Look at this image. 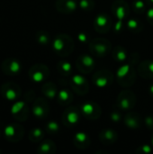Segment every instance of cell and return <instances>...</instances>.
I'll return each mask as SVG.
<instances>
[{"mask_svg":"<svg viewBox=\"0 0 153 154\" xmlns=\"http://www.w3.org/2000/svg\"><path fill=\"white\" fill-rule=\"evenodd\" d=\"M56 150V144L51 140H44L38 147L37 152L40 154H53L55 153Z\"/></svg>","mask_w":153,"mask_h":154,"instance_id":"25","label":"cell"},{"mask_svg":"<svg viewBox=\"0 0 153 154\" xmlns=\"http://www.w3.org/2000/svg\"><path fill=\"white\" fill-rule=\"evenodd\" d=\"M144 1H145L146 5H153V0H144Z\"/></svg>","mask_w":153,"mask_h":154,"instance_id":"41","label":"cell"},{"mask_svg":"<svg viewBox=\"0 0 153 154\" xmlns=\"http://www.w3.org/2000/svg\"><path fill=\"white\" fill-rule=\"evenodd\" d=\"M45 130L48 134H55L60 131V125L56 121H50L49 123H47Z\"/></svg>","mask_w":153,"mask_h":154,"instance_id":"33","label":"cell"},{"mask_svg":"<svg viewBox=\"0 0 153 154\" xmlns=\"http://www.w3.org/2000/svg\"><path fill=\"white\" fill-rule=\"evenodd\" d=\"M74 145L80 150H86L90 146L91 141L89 136L84 132H78L73 136Z\"/></svg>","mask_w":153,"mask_h":154,"instance_id":"20","label":"cell"},{"mask_svg":"<svg viewBox=\"0 0 153 154\" xmlns=\"http://www.w3.org/2000/svg\"><path fill=\"white\" fill-rule=\"evenodd\" d=\"M81 114L84 117L89 120H97L102 115V109L100 106L95 102L83 103L79 107Z\"/></svg>","mask_w":153,"mask_h":154,"instance_id":"7","label":"cell"},{"mask_svg":"<svg viewBox=\"0 0 153 154\" xmlns=\"http://www.w3.org/2000/svg\"><path fill=\"white\" fill-rule=\"evenodd\" d=\"M57 11L62 14H71L78 7V2L77 0H57L55 3Z\"/></svg>","mask_w":153,"mask_h":154,"instance_id":"18","label":"cell"},{"mask_svg":"<svg viewBox=\"0 0 153 154\" xmlns=\"http://www.w3.org/2000/svg\"><path fill=\"white\" fill-rule=\"evenodd\" d=\"M70 87L76 94L81 96L86 95L89 91V84L87 79L83 75L79 74L72 76L70 79Z\"/></svg>","mask_w":153,"mask_h":154,"instance_id":"10","label":"cell"},{"mask_svg":"<svg viewBox=\"0 0 153 154\" xmlns=\"http://www.w3.org/2000/svg\"><path fill=\"white\" fill-rule=\"evenodd\" d=\"M93 82L98 88H106L114 81V74L107 69H100L96 71L93 78Z\"/></svg>","mask_w":153,"mask_h":154,"instance_id":"8","label":"cell"},{"mask_svg":"<svg viewBox=\"0 0 153 154\" xmlns=\"http://www.w3.org/2000/svg\"><path fill=\"white\" fill-rule=\"evenodd\" d=\"M78 42H81V43H88L89 44V42H90V36H89V34L87 33V32H80L78 34Z\"/></svg>","mask_w":153,"mask_h":154,"instance_id":"35","label":"cell"},{"mask_svg":"<svg viewBox=\"0 0 153 154\" xmlns=\"http://www.w3.org/2000/svg\"><path fill=\"white\" fill-rule=\"evenodd\" d=\"M117 138H118L117 132L112 129H105L101 131L99 134L100 142L105 145H111L115 143L117 141Z\"/></svg>","mask_w":153,"mask_h":154,"instance_id":"22","label":"cell"},{"mask_svg":"<svg viewBox=\"0 0 153 154\" xmlns=\"http://www.w3.org/2000/svg\"><path fill=\"white\" fill-rule=\"evenodd\" d=\"M124 28V20H118L117 23L115 24V32H120Z\"/></svg>","mask_w":153,"mask_h":154,"instance_id":"38","label":"cell"},{"mask_svg":"<svg viewBox=\"0 0 153 154\" xmlns=\"http://www.w3.org/2000/svg\"><path fill=\"white\" fill-rule=\"evenodd\" d=\"M24 134V129L18 124H11L4 128V135L8 142H20Z\"/></svg>","mask_w":153,"mask_h":154,"instance_id":"9","label":"cell"},{"mask_svg":"<svg viewBox=\"0 0 153 154\" xmlns=\"http://www.w3.org/2000/svg\"><path fill=\"white\" fill-rule=\"evenodd\" d=\"M146 16H147V20L148 22L153 25V7H151L150 9H148L146 11Z\"/></svg>","mask_w":153,"mask_h":154,"instance_id":"37","label":"cell"},{"mask_svg":"<svg viewBox=\"0 0 153 154\" xmlns=\"http://www.w3.org/2000/svg\"><path fill=\"white\" fill-rule=\"evenodd\" d=\"M149 91H150V94L153 97V83L151 84V86H150V88H149Z\"/></svg>","mask_w":153,"mask_h":154,"instance_id":"40","label":"cell"},{"mask_svg":"<svg viewBox=\"0 0 153 154\" xmlns=\"http://www.w3.org/2000/svg\"><path fill=\"white\" fill-rule=\"evenodd\" d=\"M76 66L82 74H87L94 69L96 66V62L91 55L82 54L77 59Z\"/></svg>","mask_w":153,"mask_h":154,"instance_id":"12","label":"cell"},{"mask_svg":"<svg viewBox=\"0 0 153 154\" xmlns=\"http://www.w3.org/2000/svg\"><path fill=\"white\" fill-rule=\"evenodd\" d=\"M112 54H113L114 60L118 61V62H124V61H126V60L128 58V54H127L126 50L121 45L116 46L114 49Z\"/></svg>","mask_w":153,"mask_h":154,"instance_id":"26","label":"cell"},{"mask_svg":"<svg viewBox=\"0 0 153 154\" xmlns=\"http://www.w3.org/2000/svg\"><path fill=\"white\" fill-rule=\"evenodd\" d=\"M137 73L133 62L122 65L116 71V79L118 84L123 88H130L136 80Z\"/></svg>","mask_w":153,"mask_h":154,"instance_id":"2","label":"cell"},{"mask_svg":"<svg viewBox=\"0 0 153 154\" xmlns=\"http://www.w3.org/2000/svg\"><path fill=\"white\" fill-rule=\"evenodd\" d=\"M0 91L1 95L9 101L16 100L21 96V88L14 82H7L3 84Z\"/></svg>","mask_w":153,"mask_h":154,"instance_id":"13","label":"cell"},{"mask_svg":"<svg viewBox=\"0 0 153 154\" xmlns=\"http://www.w3.org/2000/svg\"><path fill=\"white\" fill-rule=\"evenodd\" d=\"M96 6V3L94 0H79L78 2V7L82 9L83 11H92Z\"/></svg>","mask_w":153,"mask_h":154,"instance_id":"31","label":"cell"},{"mask_svg":"<svg viewBox=\"0 0 153 154\" xmlns=\"http://www.w3.org/2000/svg\"><path fill=\"white\" fill-rule=\"evenodd\" d=\"M41 92L45 97L49 99H54L55 97H57L59 90L57 88V86L53 82H46L41 88Z\"/></svg>","mask_w":153,"mask_h":154,"instance_id":"24","label":"cell"},{"mask_svg":"<svg viewBox=\"0 0 153 154\" xmlns=\"http://www.w3.org/2000/svg\"><path fill=\"white\" fill-rule=\"evenodd\" d=\"M127 28L133 33H138L140 32H142V28H143V24L142 23L135 18H132L129 19L127 22Z\"/></svg>","mask_w":153,"mask_h":154,"instance_id":"29","label":"cell"},{"mask_svg":"<svg viewBox=\"0 0 153 154\" xmlns=\"http://www.w3.org/2000/svg\"><path fill=\"white\" fill-rule=\"evenodd\" d=\"M28 137H29V140L31 142H33V143L41 142L44 138V131L41 128H38V127L33 128L30 131Z\"/></svg>","mask_w":153,"mask_h":154,"instance_id":"28","label":"cell"},{"mask_svg":"<svg viewBox=\"0 0 153 154\" xmlns=\"http://www.w3.org/2000/svg\"><path fill=\"white\" fill-rule=\"evenodd\" d=\"M112 12L117 20H124L129 16L130 6L124 0H115L112 4Z\"/></svg>","mask_w":153,"mask_h":154,"instance_id":"16","label":"cell"},{"mask_svg":"<svg viewBox=\"0 0 153 154\" xmlns=\"http://www.w3.org/2000/svg\"><path fill=\"white\" fill-rule=\"evenodd\" d=\"M73 99V93L70 89L62 88L59 90L57 95V101L60 106H69L72 103Z\"/></svg>","mask_w":153,"mask_h":154,"instance_id":"23","label":"cell"},{"mask_svg":"<svg viewBox=\"0 0 153 154\" xmlns=\"http://www.w3.org/2000/svg\"><path fill=\"white\" fill-rule=\"evenodd\" d=\"M11 114L15 120L26 121L29 117V107L24 101H17L12 106Z\"/></svg>","mask_w":153,"mask_h":154,"instance_id":"14","label":"cell"},{"mask_svg":"<svg viewBox=\"0 0 153 154\" xmlns=\"http://www.w3.org/2000/svg\"><path fill=\"white\" fill-rule=\"evenodd\" d=\"M52 49L58 56L68 57L74 51V41L69 35L60 33L53 39Z\"/></svg>","mask_w":153,"mask_h":154,"instance_id":"1","label":"cell"},{"mask_svg":"<svg viewBox=\"0 0 153 154\" xmlns=\"http://www.w3.org/2000/svg\"><path fill=\"white\" fill-rule=\"evenodd\" d=\"M58 71L62 76H69L73 71L72 64L68 60H60L57 64Z\"/></svg>","mask_w":153,"mask_h":154,"instance_id":"27","label":"cell"},{"mask_svg":"<svg viewBox=\"0 0 153 154\" xmlns=\"http://www.w3.org/2000/svg\"><path fill=\"white\" fill-rule=\"evenodd\" d=\"M151 146H152L153 148V134L152 135H151Z\"/></svg>","mask_w":153,"mask_h":154,"instance_id":"42","label":"cell"},{"mask_svg":"<svg viewBox=\"0 0 153 154\" xmlns=\"http://www.w3.org/2000/svg\"><path fill=\"white\" fill-rule=\"evenodd\" d=\"M0 153H1V150H0Z\"/></svg>","mask_w":153,"mask_h":154,"instance_id":"43","label":"cell"},{"mask_svg":"<svg viewBox=\"0 0 153 154\" xmlns=\"http://www.w3.org/2000/svg\"><path fill=\"white\" fill-rule=\"evenodd\" d=\"M138 74L146 79H153V60H146L142 61L138 65Z\"/></svg>","mask_w":153,"mask_h":154,"instance_id":"19","label":"cell"},{"mask_svg":"<svg viewBox=\"0 0 153 154\" xmlns=\"http://www.w3.org/2000/svg\"><path fill=\"white\" fill-rule=\"evenodd\" d=\"M133 10L136 13V14H143L145 13L146 10V3L145 1L142 0H135L133 3Z\"/></svg>","mask_w":153,"mask_h":154,"instance_id":"32","label":"cell"},{"mask_svg":"<svg viewBox=\"0 0 153 154\" xmlns=\"http://www.w3.org/2000/svg\"><path fill=\"white\" fill-rule=\"evenodd\" d=\"M28 74L32 81L35 83H41L44 82L49 78L50 69L46 65L38 63L30 68Z\"/></svg>","mask_w":153,"mask_h":154,"instance_id":"5","label":"cell"},{"mask_svg":"<svg viewBox=\"0 0 153 154\" xmlns=\"http://www.w3.org/2000/svg\"><path fill=\"white\" fill-rule=\"evenodd\" d=\"M112 26V22L109 16L106 14H99L94 20V27L97 32L106 33Z\"/></svg>","mask_w":153,"mask_h":154,"instance_id":"17","label":"cell"},{"mask_svg":"<svg viewBox=\"0 0 153 154\" xmlns=\"http://www.w3.org/2000/svg\"><path fill=\"white\" fill-rule=\"evenodd\" d=\"M2 71L7 76H16L22 69L21 62L14 58H8L1 64Z\"/></svg>","mask_w":153,"mask_h":154,"instance_id":"15","label":"cell"},{"mask_svg":"<svg viewBox=\"0 0 153 154\" xmlns=\"http://www.w3.org/2000/svg\"><path fill=\"white\" fill-rule=\"evenodd\" d=\"M124 122L125 125L130 129L135 130V129H138V128H140L142 126L141 116L135 112L129 111L128 114L124 116Z\"/></svg>","mask_w":153,"mask_h":154,"instance_id":"21","label":"cell"},{"mask_svg":"<svg viewBox=\"0 0 153 154\" xmlns=\"http://www.w3.org/2000/svg\"><path fill=\"white\" fill-rule=\"evenodd\" d=\"M81 111L76 106L68 107L62 114V124L65 126L72 127L77 125L81 119Z\"/></svg>","mask_w":153,"mask_h":154,"instance_id":"6","label":"cell"},{"mask_svg":"<svg viewBox=\"0 0 153 154\" xmlns=\"http://www.w3.org/2000/svg\"><path fill=\"white\" fill-rule=\"evenodd\" d=\"M136 100V96L132 90L124 89L119 94L116 101V106L121 111L129 112L133 110L135 106Z\"/></svg>","mask_w":153,"mask_h":154,"instance_id":"4","label":"cell"},{"mask_svg":"<svg viewBox=\"0 0 153 154\" xmlns=\"http://www.w3.org/2000/svg\"><path fill=\"white\" fill-rule=\"evenodd\" d=\"M144 122H145V125H146V126H147L149 129H153V116H148L145 118Z\"/></svg>","mask_w":153,"mask_h":154,"instance_id":"39","label":"cell"},{"mask_svg":"<svg viewBox=\"0 0 153 154\" xmlns=\"http://www.w3.org/2000/svg\"><path fill=\"white\" fill-rule=\"evenodd\" d=\"M112 49L111 42L105 38H96L91 40L89 42V51L90 52L98 58L106 56Z\"/></svg>","mask_w":153,"mask_h":154,"instance_id":"3","label":"cell"},{"mask_svg":"<svg viewBox=\"0 0 153 154\" xmlns=\"http://www.w3.org/2000/svg\"><path fill=\"white\" fill-rule=\"evenodd\" d=\"M110 119L114 123H119L123 118H122V113L121 110L118 108L117 110H113L110 114Z\"/></svg>","mask_w":153,"mask_h":154,"instance_id":"34","label":"cell"},{"mask_svg":"<svg viewBox=\"0 0 153 154\" xmlns=\"http://www.w3.org/2000/svg\"><path fill=\"white\" fill-rule=\"evenodd\" d=\"M36 41L39 44L42 46H46L50 42V37L48 32L46 31H39L36 33Z\"/></svg>","mask_w":153,"mask_h":154,"instance_id":"30","label":"cell"},{"mask_svg":"<svg viewBox=\"0 0 153 154\" xmlns=\"http://www.w3.org/2000/svg\"><path fill=\"white\" fill-rule=\"evenodd\" d=\"M33 116L38 119H44L48 116L50 112V106L48 102L43 97H38L34 100L32 108Z\"/></svg>","mask_w":153,"mask_h":154,"instance_id":"11","label":"cell"},{"mask_svg":"<svg viewBox=\"0 0 153 154\" xmlns=\"http://www.w3.org/2000/svg\"><path fill=\"white\" fill-rule=\"evenodd\" d=\"M152 146L151 147L150 145H147V144H146V145H142V146L139 147V148L136 150V152H140V153L149 154L152 152Z\"/></svg>","mask_w":153,"mask_h":154,"instance_id":"36","label":"cell"}]
</instances>
